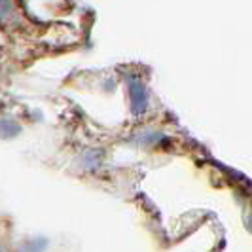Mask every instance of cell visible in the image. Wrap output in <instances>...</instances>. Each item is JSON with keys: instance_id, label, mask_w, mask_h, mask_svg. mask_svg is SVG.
<instances>
[{"instance_id": "cell-1", "label": "cell", "mask_w": 252, "mask_h": 252, "mask_svg": "<svg viewBox=\"0 0 252 252\" xmlns=\"http://www.w3.org/2000/svg\"><path fill=\"white\" fill-rule=\"evenodd\" d=\"M46 247H48V239L46 237H34V239H31L29 243H25L19 249V252H44Z\"/></svg>"}]
</instances>
